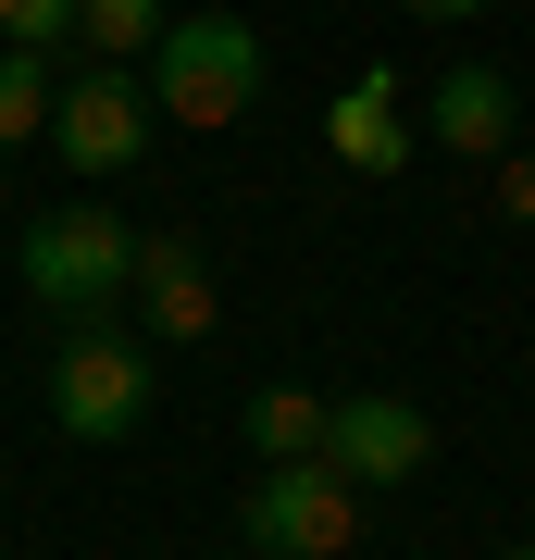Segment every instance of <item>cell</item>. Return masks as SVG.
Returning <instances> with one entry per match:
<instances>
[{
  "instance_id": "12",
  "label": "cell",
  "mask_w": 535,
  "mask_h": 560,
  "mask_svg": "<svg viewBox=\"0 0 535 560\" xmlns=\"http://www.w3.org/2000/svg\"><path fill=\"white\" fill-rule=\"evenodd\" d=\"M162 25H175V0H75V38L88 62H150Z\"/></svg>"
},
{
  "instance_id": "6",
  "label": "cell",
  "mask_w": 535,
  "mask_h": 560,
  "mask_svg": "<svg viewBox=\"0 0 535 560\" xmlns=\"http://www.w3.org/2000/svg\"><path fill=\"white\" fill-rule=\"evenodd\" d=\"M324 460H337L349 486H411L423 460H437V423H423V399H398V386H337Z\"/></svg>"
},
{
  "instance_id": "17",
  "label": "cell",
  "mask_w": 535,
  "mask_h": 560,
  "mask_svg": "<svg viewBox=\"0 0 535 560\" xmlns=\"http://www.w3.org/2000/svg\"><path fill=\"white\" fill-rule=\"evenodd\" d=\"M0 200H13V187H0Z\"/></svg>"
},
{
  "instance_id": "2",
  "label": "cell",
  "mask_w": 535,
  "mask_h": 560,
  "mask_svg": "<svg viewBox=\"0 0 535 560\" xmlns=\"http://www.w3.org/2000/svg\"><path fill=\"white\" fill-rule=\"evenodd\" d=\"M150 101H162V125H237L249 101H261V38H249V13H175L162 25V50H150Z\"/></svg>"
},
{
  "instance_id": "3",
  "label": "cell",
  "mask_w": 535,
  "mask_h": 560,
  "mask_svg": "<svg viewBox=\"0 0 535 560\" xmlns=\"http://www.w3.org/2000/svg\"><path fill=\"white\" fill-rule=\"evenodd\" d=\"M162 399V374H150V349L125 337V324H62V349H50V423L75 448H125L150 423Z\"/></svg>"
},
{
  "instance_id": "11",
  "label": "cell",
  "mask_w": 535,
  "mask_h": 560,
  "mask_svg": "<svg viewBox=\"0 0 535 560\" xmlns=\"http://www.w3.org/2000/svg\"><path fill=\"white\" fill-rule=\"evenodd\" d=\"M50 101H62V62L0 38V162H13L25 138H50Z\"/></svg>"
},
{
  "instance_id": "5",
  "label": "cell",
  "mask_w": 535,
  "mask_h": 560,
  "mask_svg": "<svg viewBox=\"0 0 535 560\" xmlns=\"http://www.w3.org/2000/svg\"><path fill=\"white\" fill-rule=\"evenodd\" d=\"M150 125H162V101H150V75L138 62H75L62 75V101H50V150H62V175H125V162L150 150Z\"/></svg>"
},
{
  "instance_id": "7",
  "label": "cell",
  "mask_w": 535,
  "mask_h": 560,
  "mask_svg": "<svg viewBox=\"0 0 535 560\" xmlns=\"http://www.w3.org/2000/svg\"><path fill=\"white\" fill-rule=\"evenodd\" d=\"M423 138L461 150V162H511V138H523V88L498 75V62H449V75L423 88Z\"/></svg>"
},
{
  "instance_id": "8",
  "label": "cell",
  "mask_w": 535,
  "mask_h": 560,
  "mask_svg": "<svg viewBox=\"0 0 535 560\" xmlns=\"http://www.w3.org/2000/svg\"><path fill=\"white\" fill-rule=\"evenodd\" d=\"M411 138H423V125L398 113V75H386V62H361L337 101H324V150H337L349 175H398V162H411Z\"/></svg>"
},
{
  "instance_id": "15",
  "label": "cell",
  "mask_w": 535,
  "mask_h": 560,
  "mask_svg": "<svg viewBox=\"0 0 535 560\" xmlns=\"http://www.w3.org/2000/svg\"><path fill=\"white\" fill-rule=\"evenodd\" d=\"M398 13H423V25H474L486 0H398Z\"/></svg>"
},
{
  "instance_id": "9",
  "label": "cell",
  "mask_w": 535,
  "mask_h": 560,
  "mask_svg": "<svg viewBox=\"0 0 535 560\" xmlns=\"http://www.w3.org/2000/svg\"><path fill=\"white\" fill-rule=\"evenodd\" d=\"M212 312H224V287H212V261H199L187 237H150L138 249V324H150V337H212Z\"/></svg>"
},
{
  "instance_id": "1",
  "label": "cell",
  "mask_w": 535,
  "mask_h": 560,
  "mask_svg": "<svg viewBox=\"0 0 535 560\" xmlns=\"http://www.w3.org/2000/svg\"><path fill=\"white\" fill-rule=\"evenodd\" d=\"M138 249L150 237L113 200H50L38 224H25L13 275H25V300H38L50 324H113L125 300H138Z\"/></svg>"
},
{
  "instance_id": "14",
  "label": "cell",
  "mask_w": 535,
  "mask_h": 560,
  "mask_svg": "<svg viewBox=\"0 0 535 560\" xmlns=\"http://www.w3.org/2000/svg\"><path fill=\"white\" fill-rule=\"evenodd\" d=\"M498 212H511V224H535V150H511V162H498Z\"/></svg>"
},
{
  "instance_id": "4",
  "label": "cell",
  "mask_w": 535,
  "mask_h": 560,
  "mask_svg": "<svg viewBox=\"0 0 535 560\" xmlns=\"http://www.w3.org/2000/svg\"><path fill=\"white\" fill-rule=\"evenodd\" d=\"M237 536L261 560H349L361 548V486L337 460H261L237 486Z\"/></svg>"
},
{
  "instance_id": "10",
  "label": "cell",
  "mask_w": 535,
  "mask_h": 560,
  "mask_svg": "<svg viewBox=\"0 0 535 560\" xmlns=\"http://www.w3.org/2000/svg\"><path fill=\"white\" fill-rule=\"evenodd\" d=\"M337 386H249V460H324Z\"/></svg>"
},
{
  "instance_id": "13",
  "label": "cell",
  "mask_w": 535,
  "mask_h": 560,
  "mask_svg": "<svg viewBox=\"0 0 535 560\" xmlns=\"http://www.w3.org/2000/svg\"><path fill=\"white\" fill-rule=\"evenodd\" d=\"M0 38L13 50H62L75 38V0H0Z\"/></svg>"
},
{
  "instance_id": "16",
  "label": "cell",
  "mask_w": 535,
  "mask_h": 560,
  "mask_svg": "<svg viewBox=\"0 0 535 560\" xmlns=\"http://www.w3.org/2000/svg\"><path fill=\"white\" fill-rule=\"evenodd\" d=\"M498 560H535V548H498Z\"/></svg>"
}]
</instances>
